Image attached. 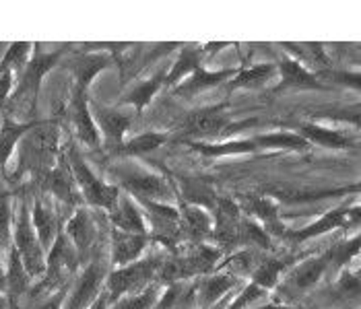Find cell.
Wrapping results in <instances>:
<instances>
[{"label":"cell","instance_id":"obj_1","mask_svg":"<svg viewBox=\"0 0 361 309\" xmlns=\"http://www.w3.org/2000/svg\"><path fill=\"white\" fill-rule=\"evenodd\" d=\"M60 155V126L56 122H35L19 142V169L15 175L27 173L42 182L54 169Z\"/></svg>","mask_w":361,"mask_h":309},{"label":"cell","instance_id":"obj_2","mask_svg":"<svg viewBox=\"0 0 361 309\" xmlns=\"http://www.w3.org/2000/svg\"><path fill=\"white\" fill-rule=\"evenodd\" d=\"M64 155H66L68 168L73 171V177L79 186V192H81L85 202L93 208H104L110 213L120 198V188L116 184H108V182L99 179L93 173V169L87 165V161H85L77 144H68Z\"/></svg>","mask_w":361,"mask_h":309},{"label":"cell","instance_id":"obj_3","mask_svg":"<svg viewBox=\"0 0 361 309\" xmlns=\"http://www.w3.org/2000/svg\"><path fill=\"white\" fill-rule=\"evenodd\" d=\"M64 48L54 50L50 54H44L39 48L35 50V54L29 58L25 70L21 72V79L17 81L13 93H11V108H21V110H27V112H35L37 108V93H39V87L44 77L58 66V62L64 56Z\"/></svg>","mask_w":361,"mask_h":309},{"label":"cell","instance_id":"obj_4","mask_svg":"<svg viewBox=\"0 0 361 309\" xmlns=\"http://www.w3.org/2000/svg\"><path fill=\"white\" fill-rule=\"evenodd\" d=\"M13 248L23 260V266L31 279H44L46 275V252L37 239V233L33 229L31 210L25 200L19 202V213L15 215L13 223Z\"/></svg>","mask_w":361,"mask_h":309},{"label":"cell","instance_id":"obj_5","mask_svg":"<svg viewBox=\"0 0 361 309\" xmlns=\"http://www.w3.org/2000/svg\"><path fill=\"white\" fill-rule=\"evenodd\" d=\"M161 264H164L161 258L151 256V258H139L133 264L114 268L111 272H108V279H106V291L110 295V301H116L124 295H135V293L145 291L157 277Z\"/></svg>","mask_w":361,"mask_h":309},{"label":"cell","instance_id":"obj_6","mask_svg":"<svg viewBox=\"0 0 361 309\" xmlns=\"http://www.w3.org/2000/svg\"><path fill=\"white\" fill-rule=\"evenodd\" d=\"M110 173L116 177V186L133 194L135 200H153V202H166L169 198V186L166 177L151 169L122 163L114 165Z\"/></svg>","mask_w":361,"mask_h":309},{"label":"cell","instance_id":"obj_7","mask_svg":"<svg viewBox=\"0 0 361 309\" xmlns=\"http://www.w3.org/2000/svg\"><path fill=\"white\" fill-rule=\"evenodd\" d=\"M108 279V268L106 262L95 253L87 264L83 272L73 282V286L66 293V301L62 309H89L93 301L104 293Z\"/></svg>","mask_w":361,"mask_h":309},{"label":"cell","instance_id":"obj_8","mask_svg":"<svg viewBox=\"0 0 361 309\" xmlns=\"http://www.w3.org/2000/svg\"><path fill=\"white\" fill-rule=\"evenodd\" d=\"M64 231L68 235V239L73 241L77 256H79V262L87 264L93 256H95V239H97V227L95 221L91 217L89 210H85L83 206L77 208L71 219L66 221Z\"/></svg>","mask_w":361,"mask_h":309},{"label":"cell","instance_id":"obj_9","mask_svg":"<svg viewBox=\"0 0 361 309\" xmlns=\"http://www.w3.org/2000/svg\"><path fill=\"white\" fill-rule=\"evenodd\" d=\"M42 190L46 194H52L56 200L68 204V206H79L83 202V196L79 192V186L73 177V171L68 168V161H66V155L62 151L58 163L54 165V169L39 182Z\"/></svg>","mask_w":361,"mask_h":309},{"label":"cell","instance_id":"obj_10","mask_svg":"<svg viewBox=\"0 0 361 309\" xmlns=\"http://www.w3.org/2000/svg\"><path fill=\"white\" fill-rule=\"evenodd\" d=\"M227 122L229 118L225 113V103L215 108H202L186 115V120L180 126V132L188 139H209L221 134L227 128Z\"/></svg>","mask_w":361,"mask_h":309},{"label":"cell","instance_id":"obj_11","mask_svg":"<svg viewBox=\"0 0 361 309\" xmlns=\"http://www.w3.org/2000/svg\"><path fill=\"white\" fill-rule=\"evenodd\" d=\"M240 227H242V208L238 206V202L217 198L211 239H215L221 246L240 244Z\"/></svg>","mask_w":361,"mask_h":309},{"label":"cell","instance_id":"obj_12","mask_svg":"<svg viewBox=\"0 0 361 309\" xmlns=\"http://www.w3.org/2000/svg\"><path fill=\"white\" fill-rule=\"evenodd\" d=\"M89 110H91L97 130L104 134L106 142L111 149L118 151L124 144V137H126L128 128L133 126V113L118 112L116 108L93 106V103H89Z\"/></svg>","mask_w":361,"mask_h":309},{"label":"cell","instance_id":"obj_13","mask_svg":"<svg viewBox=\"0 0 361 309\" xmlns=\"http://www.w3.org/2000/svg\"><path fill=\"white\" fill-rule=\"evenodd\" d=\"M68 118L75 128L77 139L83 142L85 146H97L99 144V130L93 122V115L89 110V99L87 91L81 87H75L71 103H68Z\"/></svg>","mask_w":361,"mask_h":309},{"label":"cell","instance_id":"obj_14","mask_svg":"<svg viewBox=\"0 0 361 309\" xmlns=\"http://www.w3.org/2000/svg\"><path fill=\"white\" fill-rule=\"evenodd\" d=\"M149 235L126 233L111 227V264L116 268L137 262L149 246Z\"/></svg>","mask_w":361,"mask_h":309},{"label":"cell","instance_id":"obj_15","mask_svg":"<svg viewBox=\"0 0 361 309\" xmlns=\"http://www.w3.org/2000/svg\"><path fill=\"white\" fill-rule=\"evenodd\" d=\"M6 258L8 260H6V270H4V279H2L4 281V297H6L11 309H15L19 299L29 291L33 279L29 277V272L23 266V260H21V256L17 253L15 248H11Z\"/></svg>","mask_w":361,"mask_h":309},{"label":"cell","instance_id":"obj_16","mask_svg":"<svg viewBox=\"0 0 361 309\" xmlns=\"http://www.w3.org/2000/svg\"><path fill=\"white\" fill-rule=\"evenodd\" d=\"M349 219H351L353 223H360V208H357V206H355V208H345V206H343V208H334L331 213L322 215L316 223L304 227V229H300V231L289 233V239L302 244V241H307V239H312V237L324 235V233L333 231L336 227L347 225Z\"/></svg>","mask_w":361,"mask_h":309},{"label":"cell","instance_id":"obj_17","mask_svg":"<svg viewBox=\"0 0 361 309\" xmlns=\"http://www.w3.org/2000/svg\"><path fill=\"white\" fill-rule=\"evenodd\" d=\"M180 221H182V237H186L192 246L211 239L213 215L207 208L196 206V204H186L180 210Z\"/></svg>","mask_w":361,"mask_h":309},{"label":"cell","instance_id":"obj_18","mask_svg":"<svg viewBox=\"0 0 361 309\" xmlns=\"http://www.w3.org/2000/svg\"><path fill=\"white\" fill-rule=\"evenodd\" d=\"M110 223L114 229H120V231H126V233L149 235L142 210L139 208L137 200L126 196V194H120L116 206L110 210Z\"/></svg>","mask_w":361,"mask_h":309},{"label":"cell","instance_id":"obj_19","mask_svg":"<svg viewBox=\"0 0 361 309\" xmlns=\"http://www.w3.org/2000/svg\"><path fill=\"white\" fill-rule=\"evenodd\" d=\"M238 284V279L227 272H211L196 282V303L198 309L215 308L223 299L225 293H229Z\"/></svg>","mask_w":361,"mask_h":309},{"label":"cell","instance_id":"obj_20","mask_svg":"<svg viewBox=\"0 0 361 309\" xmlns=\"http://www.w3.org/2000/svg\"><path fill=\"white\" fill-rule=\"evenodd\" d=\"M329 270V262L326 258H310L306 262H302L289 277L283 282V291L295 293V295H304L307 293L316 282L322 279V275Z\"/></svg>","mask_w":361,"mask_h":309},{"label":"cell","instance_id":"obj_21","mask_svg":"<svg viewBox=\"0 0 361 309\" xmlns=\"http://www.w3.org/2000/svg\"><path fill=\"white\" fill-rule=\"evenodd\" d=\"M277 72L281 75V83L277 84L275 91H285V89H316V91H320V89H324V84L320 83L298 58H281Z\"/></svg>","mask_w":361,"mask_h":309},{"label":"cell","instance_id":"obj_22","mask_svg":"<svg viewBox=\"0 0 361 309\" xmlns=\"http://www.w3.org/2000/svg\"><path fill=\"white\" fill-rule=\"evenodd\" d=\"M246 208L254 217V221L262 227L269 235H283L285 227L279 219V202L271 196H248L244 198Z\"/></svg>","mask_w":361,"mask_h":309},{"label":"cell","instance_id":"obj_23","mask_svg":"<svg viewBox=\"0 0 361 309\" xmlns=\"http://www.w3.org/2000/svg\"><path fill=\"white\" fill-rule=\"evenodd\" d=\"M31 221H33V229L37 233V239L44 248V252H50L52 244H54L58 231L62 229L60 221H58V215L54 210L37 196L33 202V208H31Z\"/></svg>","mask_w":361,"mask_h":309},{"label":"cell","instance_id":"obj_24","mask_svg":"<svg viewBox=\"0 0 361 309\" xmlns=\"http://www.w3.org/2000/svg\"><path fill=\"white\" fill-rule=\"evenodd\" d=\"M37 120L33 122H17L11 115H4L2 126H0V168H6L8 159L17 151L21 139L35 126Z\"/></svg>","mask_w":361,"mask_h":309},{"label":"cell","instance_id":"obj_25","mask_svg":"<svg viewBox=\"0 0 361 309\" xmlns=\"http://www.w3.org/2000/svg\"><path fill=\"white\" fill-rule=\"evenodd\" d=\"M111 64V54H106V52H89V54H83L79 56L75 62H73V75L77 79V84L75 87H81V89H89V84L93 83V79L106 70Z\"/></svg>","mask_w":361,"mask_h":309},{"label":"cell","instance_id":"obj_26","mask_svg":"<svg viewBox=\"0 0 361 309\" xmlns=\"http://www.w3.org/2000/svg\"><path fill=\"white\" fill-rule=\"evenodd\" d=\"M238 75V70H217V72H213V70H207V68H198L195 70L188 79H184L182 83L176 87V95H196V93H200V91H204V89H211V87H215V84L223 83V81H231L233 77Z\"/></svg>","mask_w":361,"mask_h":309},{"label":"cell","instance_id":"obj_27","mask_svg":"<svg viewBox=\"0 0 361 309\" xmlns=\"http://www.w3.org/2000/svg\"><path fill=\"white\" fill-rule=\"evenodd\" d=\"M300 137H304L307 142H316L324 149H349L351 139L338 130H331L316 124H300Z\"/></svg>","mask_w":361,"mask_h":309},{"label":"cell","instance_id":"obj_28","mask_svg":"<svg viewBox=\"0 0 361 309\" xmlns=\"http://www.w3.org/2000/svg\"><path fill=\"white\" fill-rule=\"evenodd\" d=\"M190 146L204 157H225V155H242V153H254L258 146L254 141H225V142H204L195 141Z\"/></svg>","mask_w":361,"mask_h":309},{"label":"cell","instance_id":"obj_29","mask_svg":"<svg viewBox=\"0 0 361 309\" xmlns=\"http://www.w3.org/2000/svg\"><path fill=\"white\" fill-rule=\"evenodd\" d=\"M277 75V64L271 62H262V64H254L246 70H240L231 81H229V89H254V87H262L267 81H271Z\"/></svg>","mask_w":361,"mask_h":309},{"label":"cell","instance_id":"obj_30","mask_svg":"<svg viewBox=\"0 0 361 309\" xmlns=\"http://www.w3.org/2000/svg\"><path fill=\"white\" fill-rule=\"evenodd\" d=\"M200 52L202 50L186 46L182 50V54L178 56V60L173 62V68L166 75V84L176 87V84L182 83V79H188L195 70H198L200 68Z\"/></svg>","mask_w":361,"mask_h":309},{"label":"cell","instance_id":"obj_31","mask_svg":"<svg viewBox=\"0 0 361 309\" xmlns=\"http://www.w3.org/2000/svg\"><path fill=\"white\" fill-rule=\"evenodd\" d=\"M287 268V260H279V258H262L256 268L252 270V282H256L258 286H262L264 291L275 289L279 284L281 272Z\"/></svg>","mask_w":361,"mask_h":309},{"label":"cell","instance_id":"obj_32","mask_svg":"<svg viewBox=\"0 0 361 309\" xmlns=\"http://www.w3.org/2000/svg\"><path fill=\"white\" fill-rule=\"evenodd\" d=\"M256 146L264 149H281V151H307L310 142L298 132H271L252 139Z\"/></svg>","mask_w":361,"mask_h":309},{"label":"cell","instance_id":"obj_33","mask_svg":"<svg viewBox=\"0 0 361 309\" xmlns=\"http://www.w3.org/2000/svg\"><path fill=\"white\" fill-rule=\"evenodd\" d=\"M167 142V134L164 132H142L133 137L128 142H124L118 149V155L122 157H133V155H147L155 149H159L161 144Z\"/></svg>","mask_w":361,"mask_h":309},{"label":"cell","instance_id":"obj_34","mask_svg":"<svg viewBox=\"0 0 361 309\" xmlns=\"http://www.w3.org/2000/svg\"><path fill=\"white\" fill-rule=\"evenodd\" d=\"M164 84H166V72H157L155 77H151V79H147V81H142V83L137 84V87L124 97V103L135 106L137 113L142 112L145 106L153 99V95H155Z\"/></svg>","mask_w":361,"mask_h":309},{"label":"cell","instance_id":"obj_35","mask_svg":"<svg viewBox=\"0 0 361 309\" xmlns=\"http://www.w3.org/2000/svg\"><path fill=\"white\" fill-rule=\"evenodd\" d=\"M161 297V284H149L145 291L135 295H124L114 301L110 309H155Z\"/></svg>","mask_w":361,"mask_h":309},{"label":"cell","instance_id":"obj_36","mask_svg":"<svg viewBox=\"0 0 361 309\" xmlns=\"http://www.w3.org/2000/svg\"><path fill=\"white\" fill-rule=\"evenodd\" d=\"M13 223H15V215H13L11 194L0 192V253L6 256L13 248Z\"/></svg>","mask_w":361,"mask_h":309},{"label":"cell","instance_id":"obj_37","mask_svg":"<svg viewBox=\"0 0 361 309\" xmlns=\"http://www.w3.org/2000/svg\"><path fill=\"white\" fill-rule=\"evenodd\" d=\"M29 54H31V44L29 42L8 44V50H6V54L0 62V70H13L15 72V68H17L19 72H23L29 62Z\"/></svg>","mask_w":361,"mask_h":309},{"label":"cell","instance_id":"obj_38","mask_svg":"<svg viewBox=\"0 0 361 309\" xmlns=\"http://www.w3.org/2000/svg\"><path fill=\"white\" fill-rule=\"evenodd\" d=\"M357 253H360V237H353V239H349V241H345V244H336L333 250L326 253L324 258H326V262H329V268L341 270V268H345Z\"/></svg>","mask_w":361,"mask_h":309},{"label":"cell","instance_id":"obj_39","mask_svg":"<svg viewBox=\"0 0 361 309\" xmlns=\"http://www.w3.org/2000/svg\"><path fill=\"white\" fill-rule=\"evenodd\" d=\"M258 262H260V260H256V252L244 250V252L233 253L227 262H223L219 268H227V270H229L227 275L240 279V277H244V275H252V270L256 268Z\"/></svg>","mask_w":361,"mask_h":309},{"label":"cell","instance_id":"obj_40","mask_svg":"<svg viewBox=\"0 0 361 309\" xmlns=\"http://www.w3.org/2000/svg\"><path fill=\"white\" fill-rule=\"evenodd\" d=\"M240 244L258 246V248H269L271 235L258 225L256 221H242V227H240Z\"/></svg>","mask_w":361,"mask_h":309},{"label":"cell","instance_id":"obj_41","mask_svg":"<svg viewBox=\"0 0 361 309\" xmlns=\"http://www.w3.org/2000/svg\"><path fill=\"white\" fill-rule=\"evenodd\" d=\"M264 289L262 286H258L256 282H250L240 295H238V299L233 301V303H229L227 305V309H248L252 305V303H256L260 297H264Z\"/></svg>","mask_w":361,"mask_h":309},{"label":"cell","instance_id":"obj_42","mask_svg":"<svg viewBox=\"0 0 361 309\" xmlns=\"http://www.w3.org/2000/svg\"><path fill=\"white\" fill-rule=\"evenodd\" d=\"M66 293H68V284H62L52 293H46V297H42L33 309H62L66 301Z\"/></svg>","mask_w":361,"mask_h":309},{"label":"cell","instance_id":"obj_43","mask_svg":"<svg viewBox=\"0 0 361 309\" xmlns=\"http://www.w3.org/2000/svg\"><path fill=\"white\" fill-rule=\"evenodd\" d=\"M15 89V72L0 70V108H4L11 99V91Z\"/></svg>","mask_w":361,"mask_h":309},{"label":"cell","instance_id":"obj_44","mask_svg":"<svg viewBox=\"0 0 361 309\" xmlns=\"http://www.w3.org/2000/svg\"><path fill=\"white\" fill-rule=\"evenodd\" d=\"M108 303H110V295H108V291L104 289V293L93 301V305L89 309H108Z\"/></svg>","mask_w":361,"mask_h":309},{"label":"cell","instance_id":"obj_45","mask_svg":"<svg viewBox=\"0 0 361 309\" xmlns=\"http://www.w3.org/2000/svg\"><path fill=\"white\" fill-rule=\"evenodd\" d=\"M256 309H304V308H298V305H281V303H271V305H262V308H256Z\"/></svg>","mask_w":361,"mask_h":309},{"label":"cell","instance_id":"obj_46","mask_svg":"<svg viewBox=\"0 0 361 309\" xmlns=\"http://www.w3.org/2000/svg\"><path fill=\"white\" fill-rule=\"evenodd\" d=\"M0 309H11V305H8V301H6L4 295H0Z\"/></svg>","mask_w":361,"mask_h":309},{"label":"cell","instance_id":"obj_47","mask_svg":"<svg viewBox=\"0 0 361 309\" xmlns=\"http://www.w3.org/2000/svg\"><path fill=\"white\" fill-rule=\"evenodd\" d=\"M6 50H8V44H0V62H2V58L6 54Z\"/></svg>","mask_w":361,"mask_h":309},{"label":"cell","instance_id":"obj_48","mask_svg":"<svg viewBox=\"0 0 361 309\" xmlns=\"http://www.w3.org/2000/svg\"><path fill=\"white\" fill-rule=\"evenodd\" d=\"M4 279V268H2V264H0V281Z\"/></svg>","mask_w":361,"mask_h":309}]
</instances>
